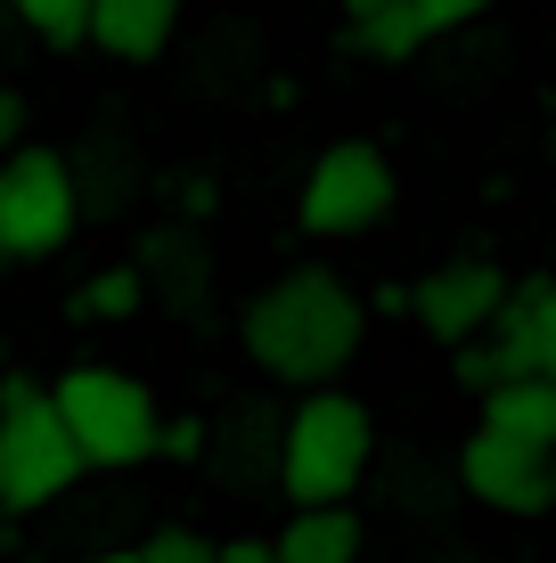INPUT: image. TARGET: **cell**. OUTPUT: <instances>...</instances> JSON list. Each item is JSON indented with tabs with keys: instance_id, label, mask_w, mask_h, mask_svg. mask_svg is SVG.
Returning a JSON list of instances; mask_svg holds the SVG:
<instances>
[{
	"instance_id": "cell-3",
	"label": "cell",
	"mask_w": 556,
	"mask_h": 563,
	"mask_svg": "<svg viewBox=\"0 0 556 563\" xmlns=\"http://www.w3.org/2000/svg\"><path fill=\"white\" fill-rule=\"evenodd\" d=\"M42 393H50L57 424H66L83 474H90V465H99V474H123V465H148V457H156L164 409H156V393H148L140 376L83 360V367H66L57 384H42Z\"/></svg>"
},
{
	"instance_id": "cell-22",
	"label": "cell",
	"mask_w": 556,
	"mask_h": 563,
	"mask_svg": "<svg viewBox=\"0 0 556 563\" xmlns=\"http://www.w3.org/2000/svg\"><path fill=\"white\" fill-rule=\"evenodd\" d=\"M172 197H181V212H197V221H205V212H214V188H205V180H181V188H172Z\"/></svg>"
},
{
	"instance_id": "cell-8",
	"label": "cell",
	"mask_w": 556,
	"mask_h": 563,
	"mask_svg": "<svg viewBox=\"0 0 556 563\" xmlns=\"http://www.w3.org/2000/svg\"><path fill=\"white\" fill-rule=\"evenodd\" d=\"M483 9L491 0H344V42L360 57H377V66H401V57H417L426 42L475 25Z\"/></svg>"
},
{
	"instance_id": "cell-11",
	"label": "cell",
	"mask_w": 556,
	"mask_h": 563,
	"mask_svg": "<svg viewBox=\"0 0 556 563\" xmlns=\"http://www.w3.org/2000/svg\"><path fill=\"white\" fill-rule=\"evenodd\" d=\"M172 25H181V0H90L83 42H99L123 66H156L172 49Z\"/></svg>"
},
{
	"instance_id": "cell-7",
	"label": "cell",
	"mask_w": 556,
	"mask_h": 563,
	"mask_svg": "<svg viewBox=\"0 0 556 563\" xmlns=\"http://www.w3.org/2000/svg\"><path fill=\"white\" fill-rule=\"evenodd\" d=\"M458 482H467L475 507L532 522L556 498V450L548 441H524V433H500V424H475L467 450H458Z\"/></svg>"
},
{
	"instance_id": "cell-23",
	"label": "cell",
	"mask_w": 556,
	"mask_h": 563,
	"mask_svg": "<svg viewBox=\"0 0 556 563\" xmlns=\"http://www.w3.org/2000/svg\"><path fill=\"white\" fill-rule=\"evenodd\" d=\"M83 563H140V555H131V548H107V555H83Z\"/></svg>"
},
{
	"instance_id": "cell-19",
	"label": "cell",
	"mask_w": 556,
	"mask_h": 563,
	"mask_svg": "<svg viewBox=\"0 0 556 563\" xmlns=\"http://www.w3.org/2000/svg\"><path fill=\"white\" fill-rule=\"evenodd\" d=\"M369 310H377V319H410V278H385L369 295Z\"/></svg>"
},
{
	"instance_id": "cell-14",
	"label": "cell",
	"mask_w": 556,
	"mask_h": 563,
	"mask_svg": "<svg viewBox=\"0 0 556 563\" xmlns=\"http://www.w3.org/2000/svg\"><path fill=\"white\" fill-rule=\"evenodd\" d=\"M66 310L83 327H115V319H140V310H148V286H140L131 262H115V269H90V278L66 295Z\"/></svg>"
},
{
	"instance_id": "cell-18",
	"label": "cell",
	"mask_w": 556,
	"mask_h": 563,
	"mask_svg": "<svg viewBox=\"0 0 556 563\" xmlns=\"http://www.w3.org/2000/svg\"><path fill=\"white\" fill-rule=\"evenodd\" d=\"M156 450H164V457H205V417H172V424H156Z\"/></svg>"
},
{
	"instance_id": "cell-21",
	"label": "cell",
	"mask_w": 556,
	"mask_h": 563,
	"mask_svg": "<svg viewBox=\"0 0 556 563\" xmlns=\"http://www.w3.org/2000/svg\"><path fill=\"white\" fill-rule=\"evenodd\" d=\"M214 563H271V539H214Z\"/></svg>"
},
{
	"instance_id": "cell-4",
	"label": "cell",
	"mask_w": 556,
	"mask_h": 563,
	"mask_svg": "<svg viewBox=\"0 0 556 563\" xmlns=\"http://www.w3.org/2000/svg\"><path fill=\"white\" fill-rule=\"evenodd\" d=\"M74 482H83V457H74L50 393L9 376L0 384V515H42Z\"/></svg>"
},
{
	"instance_id": "cell-2",
	"label": "cell",
	"mask_w": 556,
	"mask_h": 563,
	"mask_svg": "<svg viewBox=\"0 0 556 563\" xmlns=\"http://www.w3.org/2000/svg\"><path fill=\"white\" fill-rule=\"evenodd\" d=\"M369 457H377V417L360 393H336V384H312L295 400L279 433V490L295 507H328V498H352L369 482Z\"/></svg>"
},
{
	"instance_id": "cell-12",
	"label": "cell",
	"mask_w": 556,
	"mask_h": 563,
	"mask_svg": "<svg viewBox=\"0 0 556 563\" xmlns=\"http://www.w3.org/2000/svg\"><path fill=\"white\" fill-rule=\"evenodd\" d=\"M271 563H360V515H352V498L295 507V522L271 539Z\"/></svg>"
},
{
	"instance_id": "cell-16",
	"label": "cell",
	"mask_w": 556,
	"mask_h": 563,
	"mask_svg": "<svg viewBox=\"0 0 556 563\" xmlns=\"http://www.w3.org/2000/svg\"><path fill=\"white\" fill-rule=\"evenodd\" d=\"M500 376H508V360H500V343H491L483 327L450 343V384H458V393H491Z\"/></svg>"
},
{
	"instance_id": "cell-17",
	"label": "cell",
	"mask_w": 556,
	"mask_h": 563,
	"mask_svg": "<svg viewBox=\"0 0 556 563\" xmlns=\"http://www.w3.org/2000/svg\"><path fill=\"white\" fill-rule=\"evenodd\" d=\"M140 563H214V539L205 531H181V522H164L156 539H148V548H131Z\"/></svg>"
},
{
	"instance_id": "cell-6",
	"label": "cell",
	"mask_w": 556,
	"mask_h": 563,
	"mask_svg": "<svg viewBox=\"0 0 556 563\" xmlns=\"http://www.w3.org/2000/svg\"><path fill=\"white\" fill-rule=\"evenodd\" d=\"M385 212H393V164H385L377 140L319 147L312 172H303V188H295V221L312 229V238H369Z\"/></svg>"
},
{
	"instance_id": "cell-5",
	"label": "cell",
	"mask_w": 556,
	"mask_h": 563,
	"mask_svg": "<svg viewBox=\"0 0 556 563\" xmlns=\"http://www.w3.org/2000/svg\"><path fill=\"white\" fill-rule=\"evenodd\" d=\"M83 221V188L57 147L17 140L0 155V262H50Z\"/></svg>"
},
{
	"instance_id": "cell-10",
	"label": "cell",
	"mask_w": 556,
	"mask_h": 563,
	"mask_svg": "<svg viewBox=\"0 0 556 563\" xmlns=\"http://www.w3.org/2000/svg\"><path fill=\"white\" fill-rule=\"evenodd\" d=\"M483 335L500 343L508 376H556V286L548 278H508V295H500Z\"/></svg>"
},
{
	"instance_id": "cell-13",
	"label": "cell",
	"mask_w": 556,
	"mask_h": 563,
	"mask_svg": "<svg viewBox=\"0 0 556 563\" xmlns=\"http://www.w3.org/2000/svg\"><path fill=\"white\" fill-rule=\"evenodd\" d=\"M483 400V424H500V433H524V441H548L556 450V376H500Z\"/></svg>"
},
{
	"instance_id": "cell-20",
	"label": "cell",
	"mask_w": 556,
	"mask_h": 563,
	"mask_svg": "<svg viewBox=\"0 0 556 563\" xmlns=\"http://www.w3.org/2000/svg\"><path fill=\"white\" fill-rule=\"evenodd\" d=\"M17 140H25V99H17V90H0V155H9Z\"/></svg>"
},
{
	"instance_id": "cell-1",
	"label": "cell",
	"mask_w": 556,
	"mask_h": 563,
	"mask_svg": "<svg viewBox=\"0 0 556 563\" xmlns=\"http://www.w3.org/2000/svg\"><path fill=\"white\" fill-rule=\"evenodd\" d=\"M360 327H369V310H360V295L344 278H328V269H286V278H271L246 302L238 343L279 384H336L360 360Z\"/></svg>"
},
{
	"instance_id": "cell-9",
	"label": "cell",
	"mask_w": 556,
	"mask_h": 563,
	"mask_svg": "<svg viewBox=\"0 0 556 563\" xmlns=\"http://www.w3.org/2000/svg\"><path fill=\"white\" fill-rule=\"evenodd\" d=\"M500 295H508V269L467 254V262H443V269H426V278H410V319L426 327L434 343H458V335H475V327H491Z\"/></svg>"
},
{
	"instance_id": "cell-15",
	"label": "cell",
	"mask_w": 556,
	"mask_h": 563,
	"mask_svg": "<svg viewBox=\"0 0 556 563\" xmlns=\"http://www.w3.org/2000/svg\"><path fill=\"white\" fill-rule=\"evenodd\" d=\"M9 16L33 33V42L74 49V42H83V16H90V0H9Z\"/></svg>"
}]
</instances>
